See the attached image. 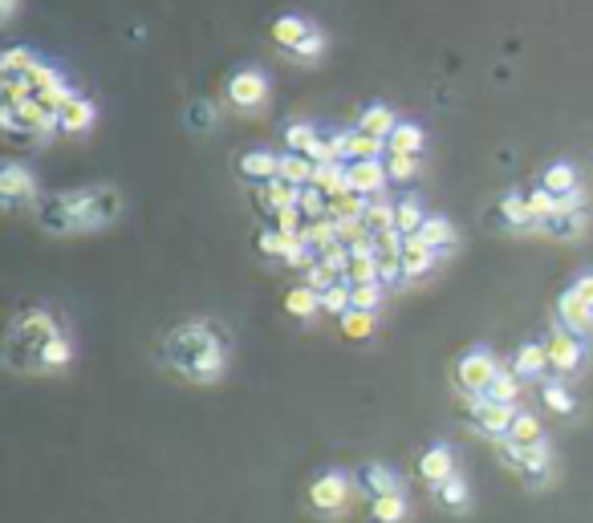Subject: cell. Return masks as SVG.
Returning a JSON list of instances; mask_svg holds the SVG:
<instances>
[{
    "label": "cell",
    "mask_w": 593,
    "mask_h": 523,
    "mask_svg": "<svg viewBox=\"0 0 593 523\" xmlns=\"http://www.w3.org/2000/svg\"><path fill=\"white\" fill-rule=\"evenodd\" d=\"M122 207L115 187H90V191H70V195H49L41 203V227L49 231H78V227H102L110 224Z\"/></svg>",
    "instance_id": "6da1fadb"
},
{
    "label": "cell",
    "mask_w": 593,
    "mask_h": 523,
    "mask_svg": "<svg viewBox=\"0 0 593 523\" xmlns=\"http://www.w3.org/2000/svg\"><path fill=\"white\" fill-rule=\"evenodd\" d=\"M163 357L191 382H216L224 373V341L212 325H179L163 345Z\"/></svg>",
    "instance_id": "7a4b0ae2"
},
{
    "label": "cell",
    "mask_w": 593,
    "mask_h": 523,
    "mask_svg": "<svg viewBox=\"0 0 593 523\" xmlns=\"http://www.w3.org/2000/svg\"><path fill=\"white\" fill-rule=\"evenodd\" d=\"M467 418H472V426H476L479 435L508 439L517 411H512V406H505V402H493V397H484V394H472V397H467Z\"/></svg>",
    "instance_id": "3957f363"
},
{
    "label": "cell",
    "mask_w": 593,
    "mask_h": 523,
    "mask_svg": "<svg viewBox=\"0 0 593 523\" xmlns=\"http://www.w3.org/2000/svg\"><path fill=\"white\" fill-rule=\"evenodd\" d=\"M496 373H500V369H496V357L488 354V349H472V354L455 366V382H460V390L467 397L488 394V385H493Z\"/></svg>",
    "instance_id": "277c9868"
},
{
    "label": "cell",
    "mask_w": 593,
    "mask_h": 523,
    "mask_svg": "<svg viewBox=\"0 0 593 523\" xmlns=\"http://www.w3.org/2000/svg\"><path fill=\"white\" fill-rule=\"evenodd\" d=\"M54 337H58V325H54V317H49V312H41V309H33V312H25V317H21V321L13 325V337H9V345H21V341H29L33 354L41 357L45 341H54Z\"/></svg>",
    "instance_id": "5b68a950"
},
{
    "label": "cell",
    "mask_w": 593,
    "mask_h": 523,
    "mask_svg": "<svg viewBox=\"0 0 593 523\" xmlns=\"http://www.w3.org/2000/svg\"><path fill=\"white\" fill-rule=\"evenodd\" d=\"M346 499H349V479L342 471H330V475L313 479V487H309V503L318 511H342Z\"/></svg>",
    "instance_id": "8992f818"
},
{
    "label": "cell",
    "mask_w": 593,
    "mask_h": 523,
    "mask_svg": "<svg viewBox=\"0 0 593 523\" xmlns=\"http://www.w3.org/2000/svg\"><path fill=\"white\" fill-rule=\"evenodd\" d=\"M545 349H549V366L557 373H573L581 366V357H585V345H581L578 333H569V329H557L549 341H545Z\"/></svg>",
    "instance_id": "52a82bcc"
},
{
    "label": "cell",
    "mask_w": 593,
    "mask_h": 523,
    "mask_svg": "<svg viewBox=\"0 0 593 523\" xmlns=\"http://www.w3.org/2000/svg\"><path fill=\"white\" fill-rule=\"evenodd\" d=\"M349 191H358V195H378L387 179H391V170L382 158H358V163H349Z\"/></svg>",
    "instance_id": "ba28073f"
},
{
    "label": "cell",
    "mask_w": 593,
    "mask_h": 523,
    "mask_svg": "<svg viewBox=\"0 0 593 523\" xmlns=\"http://www.w3.org/2000/svg\"><path fill=\"white\" fill-rule=\"evenodd\" d=\"M264 94H269V82H264V73H257V70H240L228 82V102L232 106H240V110L261 106Z\"/></svg>",
    "instance_id": "9c48e42d"
},
{
    "label": "cell",
    "mask_w": 593,
    "mask_h": 523,
    "mask_svg": "<svg viewBox=\"0 0 593 523\" xmlns=\"http://www.w3.org/2000/svg\"><path fill=\"white\" fill-rule=\"evenodd\" d=\"M557 317H561V329H569V333H590L593 329V305L585 297H581L578 288H569L561 300H557Z\"/></svg>",
    "instance_id": "30bf717a"
},
{
    "label": "cell",
    "mask_w": 593,
    "mask_h": 523,
    "mask_svg": "<svg viewBox=\"0 0 593 523\" xmlns=\"http://www.w3.org/2000/svg\"><path fill=\"white\" fill-rule=\"evenodd\" d=\"M301 203V187L285 183V179H269V183H261V191H257V207L261 212H281V207H297Z\"/></svg>",
    "instance_id": "8fae6325"
},
{
    "label": "cell",
    "mask_w": 593,
    "mask_h": 523,
    "mask_svg": "<svg viewBox=\"0 0 593 523\" xmlns=\"http://www.w3.org/2000/svg\"><path fill=\"white\" fill-rule=\"evenodd\" d=\"M435 260H439V252H435V248L423 240V236H406V248H403L406 281H411V276H427V272L435 269Z\"/></svg>",
    "instance_id": "7c38bea8"
},
{
    "label": "cell",
    "mask_w": 593,
    "mask_h": 523,
    "mask_svg": "<svg viewBox=\"0 0 593 523\" xmlns=\"http://www.w3.org/2000/svg\"><path fill=\"white\" fill-rule=\"evenodd\" d=\"M236 170L245 175L248 183H269V179H276V175H281V158L269 155V151H248V155H240Z\"/></svg>",
    "instance_id": "4fadbf2b"
},
{
    "label": "cell",
    "mask_w": 593,
    "mask_h": 523,
    "mask_svg": "<svg viewBox=\"0 0 593 523\" xmlns=\"http://www.w3.org/2000/svg\"><path fill=\"white\" fill-rule=\"evenodd\" d=\"M33 191H37V183H33V175L25 167H4L0 170V195H4V203L13 207V203H21V199H33Z\"/></svg>",
    "instance_id": "5bb4252c"
},
{
    "label": "cell",
    "mask_w": 593,
    "mask_h": 523,
    "mask_svg": "<svg viewBox=\"0 0 593 523\" xmlns=\"http://www.w3.org/2000/svg\"><path fill=\"white\" fill-rule=\"evenodd\" d=\"M358 487H363L370 499L394 496V491H399V475H394L391 467H382V463H370V467L358 471Z\"/></svg>",
    "instance_id": "9a60e30c"
},
{
    "label": "cell",
    "mask_w": 593,
    "mask_h": 523,
    "mask_svg": "<svg viewBox=\"0 0 593 523\" xmlns=\"http://www.w3.org/2000/svg\"><path fill=\"white\" fill-rule=\"evenodd\" d=\"M419 475L431 483V487L448 483L451 475H455V459H451L448 447H431V451L423 454V459H419Z\"/></svg>",
    "instance_id": "2e32d148"
},
{
    "label": "cell",
    "mask_w": 593,
    "mask_h": 523,
    "mask_svg": "<svg viewBox=\"0 0 593 523\" xmlns=\"http://www.w3.org/2000/svg\"><path fill=\"white\" fill-rule=\"evenodd\" d=\"M58 122H61L66 134H86V130L94 127V106H90L86 98H78V94H73V98L58 110Z\"/></svg>",
    "instance_id": "e0dca14e"
},
{
    "label": "cell",
    "mask_w": 593,
    "mask_h": 523,
    "mask_svg": "<svg viewBox=\"0 0 593 523\" xmlns=\"http://www.w3.org/2000/svg\"><path fill=\"white\" fill-rule=\"evenodd\" d=\"M394 127H399V122H394V110L391 106H382V102L366 106L363 118H358V130H363V134H375V139H391Z\"/></svg>",
    "instance_id": "ac0fdd59"
},
{
    "label": "cell",
    "mask_w": 593,
    "mask_h": 523,
    "mask_svg": "<svg viewBox=\"0 0 593 523\" xmlns=\"http://www.w3.org/2000/svg\"><path fill=\"white\" fill-rule=\"evenodd\" d=\"M512 369H517L521 378H541V373L549 369V349H545V345H536V341H529V345H521V349H517V361H512Z\"/></svg>",
    "instance_id": "d6986e66"
},
{
    "label": "cell",
    "mask_w": 593,
    "mask_h": 523,
    "mask_svg": "<svg viewBox=\"0 0 593 523\" xmlns=\"http://www.w3.org/2000/svg\"><path fill=\"white\" fill-rule=\"evenodd\" d=\"M496 215H500V224L517 227V231L536 224V215H533V207H529V199L524 195H505L500 199V207H496Z\"/></svg>",
    "instance_id": "ffe728a7"
},
{
    "label": "cell",
    "mask_w": 593,
    "mask_h": 523,
    "mask_svg": "<svg viewBox=\"0 0 593 523\" xmlns=\"http://www.w3.org/2000/svg\"><path fill=\"white\" fill-rule=\"evenodd\" d=\"M423 224H427V215H423V203L415 195H406L394 203V227H399L403 236H419Z\"/></svg>",
    "instance_id": "44dd1931"
},
{
    "label": "cell",
    "mask_w": 593,
    "mask_h": 523,
    "mask_svg": "<svg viewBox=\"0 0 593 523\" xmlns=\"http://www.w3.org/2000/svg\"><path fill=\"white\" fill-rule=\"evenodd\" d=\"M406 515H411V508H406L403 491L370 499V520H375V523H406Z\"/></svg>",
    "instance_id": "7402d4cb"
},
{
    "label": "cell",
    "mask_w": 593,
    "mask_h": 523,
    "mask_svg": "<svg viewBox=\"0 0 593 523\" xmlns=\"http://www.w3.org/2000/svg\"><path fill=\"white\" fill-rule=\"evenodd\" d=\"M313 187H321L325 195H346L349 191V170L342 167V163H321L318 170H313Z\"/></svg>",
    "instance_id": "603a6c76"
},
{
    "label": "cell",
    "mask_w": 593,
    "mask_h": 523,
    "mask_svg": "<svg viewBox=\"0 0 593 523\" xmlns=\"http://www.w3.org/2000/svg\"><path fill=\"white\" fill-rule=\"evenodd\" d=\"M541 187H545V191H553L557 199L578 195V170L569 167V163H553V167L545 170V179H541Z\"/></svg>",
    "instance_id": "cb8c5ba5"
},
{
    "label": "cell",
    "mask_w": 593,
    "mask_h": 523,
    "mask_svg": "<svg viewBox=\"0 0 593 523\" xmlns=\"http://www.w3.org/2000/svg\"><path fill=\"white\" fill-rule=\"evenodd\" d=\"M313 170H318V163H313V158L285 155V158H281V175H276V179H285V183H293V187H309V183H313Z\"/></svg>",
    "instance_id": "d4e9b609"
},
{
    "label": "cell",
    "mask_w": 593,
    "mask_h": 523,
    "mask_svg": "<svg viewBox=\"0 0 593 523\" xmlns=\"http://www.w3.org/2000/svg\"><path fill=\"white\" fill-rule=\"evenodd\" d=\"M309 37V25H305L301 16H276L273 21V41L276 45H285V49H297V45Z\"/></svg>",
    "instance_id": "484cf974"
},
{
    "label": "cell",
    "mask_w": 593,
    "mask_h": 523,
    "mask_svg": "<svg viewBox=\"0 0 593 523\" xmlns=\"http://www.w3.org/2000/svg\"><path fill=\"white\" fill-rule=\"evenodd\" d=\"M301 240L309 243V248H318V252H325V248H333L337 243V219H309V227H301Z\"/></svg>",
    "instance_id": "4316f807"
},
{
    "label": "cell",
    "mask_w": 593,
    "mask_h": 523,
    "mask_svg": "<svg viewBox=\"0 0 593 523\" xmlns=\"http://www.w3.org/2000/svg\"><path fill=\"white\" fill-rule=\"evenodd\" d=\"M285 309L305 321V317H313V312L321 309V293H318V288H309V284H297L289 297H285Z\"/></svg>",
    "instance_id": "83f0119b"
},
{
    "label": "cell",
    "mask_w": 593,
    "mask_h": 523,
    "mask_svg": "<svg viewBox=\"0 0 593 523\" xmlns=\"http://www.w3.org/2000/svg\"><path fill=\"white\" fill-rule=\"evenodd\" d=\"M435 496H439V503L448 511H463L467 503H472V491H467V483L460 479V475H451L448 483H439L435 487Z\"/></svg>",
    "instance_id": "f1b7e54d"
},
{
    "label": "cell",
    "mask_w": 593,
    "mask_h": 523,
    "mask_svg": "<svg viewBox=\"0 0 593 523\" xmlns=\"http://www.w3.org/2000/svg\"><path fill=\"white\" fill-rule=\"evenodd\" d=\"M387 142H391L394 155H419V151H423V130L415 127V122H399Z\"/></svg>",
    "instance_id": "f546056e"
},
{
    "label": "cell",
    "mask_w": 593,
    "mask_h": 523,
    "mask_svg": "<svg viewBox=\"0 0 593 523\" xmlns=\"http://www.w3.org/2000/svg\"><path fill=\"white\" fill-rule=\"evenodd\" d=\"M419 236L431 243L435 252H443V248H451V243H455V227H451L443 215H427V224H423Z\"/></svg>",
    "instance_id": "4dcf8cb0"
},
{
    "label": "cell",
    "mask_w": 593,
    "mask_h": 523,
    "mask_svg": "<svg viewBox=\"0 0 593 523\" xmlns=\"http://www.w3.org/2000/svg\"><path fill=\"white\" fill-rule=\"evenodd\" d=\"M521 475L529 483H545V475H549V447H545V442H533V447L524 451Z\"/></svg>",
    "instance_id": "1f68e13d"
},
{
    "label": "cell",
    "mask_w": 593,
    "mask_h": 523,
    "mask_svg": "<svg viewBox=\"0 0 593 523\" xmlns=\"http://www.w3.org/2000/svg\"><path fill=\"white\" fill-rule=\"evenodd\" d=\"M366 195H358V191H346V195H333L330 199V219H363L366 215Z\"/></svg>",
    "instance_id": "d6a6232c"
},
{
    "label": "cell",
    "mask_w": 593,
    "mask_h": 523,
    "mask_svg": "<svg viewBox=\"0 0 593 523\" xmlns=\"http://www.w3.org/2000/svg\"><path fill=\"white\" fill-rule=\"evenodd\" d=\"M484 397H493V402H505V406H512V402L521 397V373H508V369H500Z\"/></svg>",
    "instance_id": "836d02e7"
},
{
    "label": "cell",
    "mask_w": 593,
    "mask_h": 523,
    "mask_svg": "<svg viewBox=\"0 0 593 523\" xmlns=\"http://www.w3.org/2000/svg\"><path fill=\"white\" fill-rule=\"evenodd\" d=\"M297 207H301V215L305 219H325V215H330V195H325V191H321V187H301V203H297Z\"/></svg>",
    "instance_id": "e575fe53"
},
{
    "label": "cell",
    "mask_w": 593,
    "mask_h": 523,
    "mask_svg": "<svg viewBox=\"0 0 593 523\" xmlns=\"http://www.w3.org/2000/svg\"><path fill=\"white\" fill-rule=\"evenodd\" d=\"M363 224L370 227V231H391L394 227V203H387V199H370V207H366Z\"/></svg>",
    "instance_id": "d590c367"
},
{
    "label": "cell",
    "mask_w": 593,
    "mask_h": 523,
    "mask_svg": "<svg viewBox=\"0 0 593 523\" xmlns=\"http://www.w3.org/2000/svg\"><path fill=\"white\" fill-rule=\"evenodd\" d=\"M382 146H387V139H375V134L354 130V139H349V163H358V158H382Z\"/></svg>",
    "instance_id": "8d00e7d4"
},
{
    "label": "cell",
    "mask_w": 593,
    "mask_h": 523,
    "mask_svg": "<svg viewBox=\"0 0 593 523\" xmlns=\"http://www.w3.org/2000/svg\"><path fill=\"white\" fill-rule=\"evenodd\" d=\"M33 66H37V57H33L29 49H9V54L0 57V73H4V78H25Z\"/></svg>",
    "instance_id": "74e56055"
},
{
    "label": "cell",
    "mask_w": 593,
    "mask_h": 523,
    "mask_svg": "<svg viewBox=\"0 0 593 523\" xmlns=\"http://www.w3.org/2000/svg\"><path fill=\"white\" fill-rule=\"evenodd\" d=\"M342 333L354 341H363L375 333V312H363V309H349L346 317H342Z\"/></svg>",
    "instance_id": "f35d334b"
},
{
    "label": "cell",
    "mask_w": 593,
    "mask_h": 523,
    "mask_svg": "<svg viewBox=\"0 0 593 523\" xmlns=\"http://www.w3.org/2000/svg\"><path fill=\"white\" fill-rule=\"evenodd\" d=\"M541 402H545L553 414H573V394H569L561 382H545V385H541Z\"/></svg>",
    "instance_id": "ab89813d"
},
{
    "label": "cell",
    "mask_w": 593,
    "mask_h": 523,
    "mask_svg": "<svg viewBox=\"0 0 593 523\" xmlns=\"http://www.w3.org/2000/svg\"><path fill=\"white\" fill-rule=\"evenodd\" d=\"M73 357V349H70V341L61 337H54V341H45V349H41V357H37V366H45V369H58V366H66Z\"/></svg>",
    "instance_id": "60d3db41"
},
{
    "label": "cell",
    "mask_w": 593,
    "mask_h": 523,
    "mask_svg": "<svg viewBox=\"0 0 593 523\" xmlns=\"http://www.w3.org/2000/svg\"><path fill=\"white\" fill-rule=\"evenodd\" d=\"M508 439L533 447V442H541V423H536L533 414H517V418H512V430H508Z\"/></svg>",
    "instance_id": "b9f144b4"
},
{
    "label": "cell",
    "mask_w": 593,
    "mask_h": 523,
    "mask_svg": "<svg viewBox=\"0 0 593 523\" xmlns=\"http://www.w3.org/2000/svg\"><path fill=\"white\" fill-rule=\"evenodd\" d=\"M349 284H375L378 281V255H354L346 272Z\"/></svg>",
    "instance_id": "7bdbcfd3"
},
{
    "label": "cell",
    "mask_w": 593,
    "mask_h": 523,
    "mask_svg": "<svg viewBox=\"0 0 593 523\" xmlns=\"http://www.w3.org/2000/svg\"><path fill=\"white\" fill-rule=\"evenodd\" d=\"M524 199H529V207H533L536 224H545L549 215H557V203H561V199L553 195V191H545V187H536V191H529Z\"/></svg>",
    "instance_id": "ee69618b"
},
{
    "label": "cell",
    "mask_w": 593,
    "mask_h": 523,
    "mask_svg": "<svg viewBox=\"0 0 593 523\" xmlns=\"http://www.w3.org/2000/svg\"><path fill=\"white\" fill-rule=\"evenodd\" d=\"M301 240V236H285V231H261V252L264 255H281V260H285V255L293 252V243Z\"/></svg>",
    "instance_id": "f6af8a7d"
},
{
    "label": "cell",
    "mask_w": 593,
    "mask_h": 523,
    "mask_svg": "<svg viewBox=\"0 0 593 523\" xmlns=\"http://www.w3.org/2000/svg\"><path fill=\"white\" fill-rule=\"evenodd\" d=\"M25 82H29L33 98H37L41 90H49V85H58V82H66V78H61V73L54 70V66H45V61H37V66H33V70L25 73Z\"/></svg>",
    "instance_id": "bcb514c9"
},
{
    "label": "cell",
    "mask_w": 593,
    "mask_h": 523,
    "mask_svg": "<svg viewBox=\"0 0 593 523\" xmlns=\"http://www.w3.org/2000/svg\"><path fill=\"white\" fill-rule=\"evenodd\" d=\"M313 139H318V130L309 127V122H293V127L285 130V146H289V155H305Z\"/></svg>",
    "instance_id": "7dc6e473"
},
{
    "label": "cell",
    "mask_w": 593,
    "mask_h": 523,
    "mask_svg": "<svg viewBox=\"0 0 593 523\" xmlns=\"http://www.w3.org/2000/svg\"><path fill=\"white\" fill-rule=\"evenodd\" d=\"M387 170H391V179L394 183H411L415 179V170H419V155H394L387 158Z\"/></svg>",
    "instance_id": "c3c4849f"
},
{
    "label": "cell",
    "mask_w": 593,
    "mask_h": 523,
    "mask_svg": "<svg viewBox=\"0 0 593 523\" xmlns=\"http://www.w3.org/2000/svg\"><path fill=\"white\" fill-rule=\"evenodd\" d=\"M406 272H403V255H378V284L387 288V284H403Z\"/></svg>",
    "instance_id": "681fc988"
},
{
    "label": "cell",
    "mask_w": 593,
    "mask_h": 523,
    "mask_svg": "<svg viewBox=\"0 0 593 523\" xmlns=\"http://www.w3.org/2000/svg\"><path fill=\"white\" fill-rule=\"evenodd\" d=\"M378 305H382V284H354V309L375 312Z\"/></svg>",
    "instance_id": "f907efd6"
},
{
    "label": "cell",
    "mask_w": 593,
    "mask_h": 523,
    "mask_svg": "<svg viewBox=\"0 0 593 523\" xmlns=\"http://www.w3.org/2000/svg\"><path fill=\"white\" fill-rule=\"evenodd\" d=\"M403 248H406V236L399 231V227L378 231L375 236V255H403Z\"/></svg>",
    "instance_id": "816d5d0a"
},
{
    "label": "cell",
    "mask_w": 593,
    "mask_h": 523,
    "mask_svg": "<svg viewBox=\"0 0 593 523\" xmlns=\"http://www.w3.org/2000/svg\"><path fill=\"white\" fill-rule=\"evenodd\" d=\"M289 54L297 57V61H318V57L325 54V37H321L318 28H309V37H305L297 49H289Z\"/></svg>",
    "instance_id": "f5cc1de1"
},
{
    "label": "cell",
    "mask_w": 593,
    "mask_h": 523,
    "mask_svg": "<svg viewBox=\"0 0 593 523\" xmlns=\"http://www.w3.org/2000/svg\"><path fill=\"white\" fill-rule=\"evenodd\" d=\"M70 98H73V94H70V85H66V82L49 85V90H41V94H37V102H41L45 110H54V114H58Z\"/></svg>",
    "instance_id": "db71d44e"
},
{
    "label": "cell",
    "mask_w": 593,
    "mask_h": 523,
    "mask_svg": "<svg viewBox=\"0 0 593 523\" xmlns=\"http://www.w3.org/2000/svg\"><path fill=\"white\" fill-rule=\"evenodd\" d=\"M305 284H309V288H318V293H325V288H333V284H337V272H330L318 260L313 269H305Z\"/></svg>",
    "instance_id": "11a10c76"
},
{
    "label": "cell",
    "mask_w": 593,
    "mask_h": 523,
    "mask_svg": "<svg viewBox=\"0 0 593 523\" xmlns=\"http://www.w3.org/2000/svg\"><path fill=\"white\" fill-rule=\"evenodd\" d=\"M301 207H281L276 212V231H285V236H301Z\"/></svg>",
    "instance_id": "9f6ffc18"
},
{
    "label": "cell",
    "mask_w": 593,
    "mask_h": 523,
    "mask_svg": "<svg viewBox=\"0 0 593 523\" xmlns=\"http://www.w3.org/2000/svg\"><path fill=\"white\" fill-rule=\"evenodd\" d=\"M212 118H216V114H212V106H207V102H195V106L188 110V122L195 130H207V127H212Z\"/></svg>",
    "instance_id": "6f0895ef"
},
{
    "label": "cell",
    "mask_w": 593,
    "mask_h": 523,
    "mask_svg": "<svg viewBox=\"0 0 593 523\" xmlns=\"http://www.w3.org/2000/svg\"><path fill=\"white\" fill-rule=\"evenodd\" d=\"M349 139H354V130H346V134H333L330 146H333V158L342 163V158H349Z\"/></svg>",
    "instance_id": "680465c9"
},
{
    "label": "cell",
    "mask_w": 593,
    "mask_h": 523,
    "mask_svg": "<svg viewBox=\"0 0 593 523\" xmlns=\"http://www.w3.org/2000/svg\"><path fill=\"white\" fill-rule=\"evenodd\" d=\"M573 288H578L581 297H585V300H590V305H593V272H585V276H581V281L573 284Z\"/></svg>",
    "instance_id": "91938a15"
},
{
    "label": "cell",
    "mask_w": 593,
    "mask_h": 523,
    "mask_svg": "<svg viewBox=\"0 0 593 523\" xmlns=\"http://www.w3.org/2000/svg\"><path fill=\"white\" fill-rule=\"evenodd\" d=\"M0 13L13 16V13H16V0H0Z\"/></svg>",
    "instance_id": "94428289"
}]
</instances>
